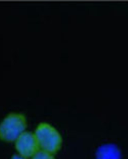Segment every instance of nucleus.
Here are the masks:
<instances>
[{"label": "nucleus", "mask_w": 128, "mask_h": 159, "mask_svg": "<svg viewBox=\"0 0 128 159\" xmlns=\"http://www.w3.org/2000/svg\"><path fill=\"white\" fill-rule=\"evenodd\" d=\"M27 126L26 116L17 112L9 113L0 123V140L6 142H15Z\"/></svg>", "instance_id": "f257e3e1"}, {"label": "nucleus", "mask_w": 128, "mask_h": 159, "mask_svg": "<svg viewBox=\"0 0 128 159\" xmlns=\"http://www.w3.org/2000/svg\"><path fill=\"white\" fill-rule=\"evenodd\" d=\"M31 159H56L54 154L43 150H39L32 157Z\"/></svg>", "instance_id": "39448f33"}, {"label": "nucleus", "mask_w": 128, "mask_h": 159, "mask_svg": "<svg viewBox=\"0 0 128 159\" xmlns=\"http://www.w3.org/2000/svg\"><path fill=\"white\" fill-rule=\"evenodd\" d=\"M15 148L19 154L29 158L40 150L34 133L29 131H24L16 140Z\"/></svg>", "instance_id": "7ed1b4c3"}, {"label": "nucleus", "mask_w": 128, "mask_h": 159, "mask_svg": "<svg viewBox=\"0 0 128 159\" xmlns=\"http://www.w3.org/2000/svg\"><path fill=\"white\" fill-rule=\"evenodd\" d=\"M11 159H29V158L22 156L20 154H15L11 157Z\"/></svg>", "instance_id": "423d86ee"}, {"label": "nucleus", "mask_w": 128, "mask_h": 159, "mask_svg": "<svg viewBox=\"0 0 128 159\" xmlns=\"http://www.w3.org/2000/svg\"><path fill=\"white\" fill-rule=\"evenodd\" d=\"M97 157L98 159H120V152L115 146L107 145L98 150Z\"/></svg>", "instance_id": "20e7f679"}, {"label": "nucleus", "mask_w": 128, "mask_h": 159, "mask_svg": "<svg viewBox=\"0 0 128 159\" xmlns=\"http://www.w3.org/2000/svg\"><path fill=\"white\" fill-rule=\"evenodd\" d=\"M40 149L56 153L62 145V137L59 131L47 122L39 123L34 132Z\"/></svg>", "instance_id": "f03ea898"}]
</instances>
